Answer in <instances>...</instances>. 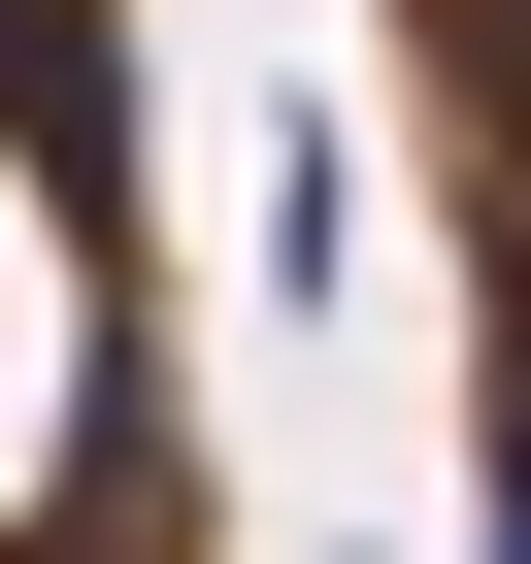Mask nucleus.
<instances>
[{
	"instance_id": "f257e3e1",
	"label": "nucleus",
	"mask_w": 531,
	"mask_h": 564,
	"mask_svg": "<svg viewBox=\"0 0 531 564\" xmlns=\"http://www.w3.org/2000/svg\"><path fill=\"white\" fill-rule=\"evenodd\" d=\"M366 300V100H266V333Z\"/></svg>"
}]
</instances>
